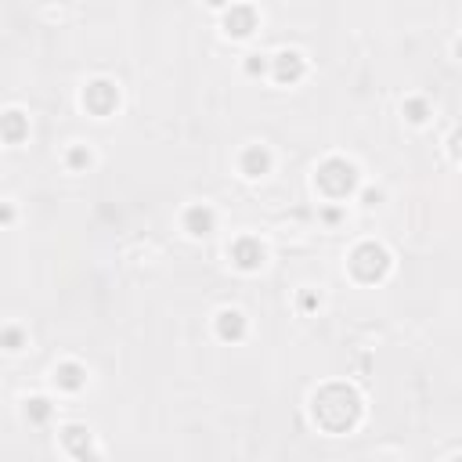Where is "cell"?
<instances>
[{"label": "cell", "mask_w": 462, "mask_h": 462, "mask_svg": "<svg viewBox=\"0 0 462 462\" xmlns=\"http://www.w3.org/2000/svg\"><path fill=\"white\" fill-rule=\"evenodd\" d=\"M361 415V401L358 394L344 383H329L315 394V419L318 426H325L329 434H344V430H351Z\"/></svg>", "instance_id": "1"}, {"label": "cell", "mask_w": 462, "mask_h": 462, "mask_svg": "<svg viewBox=\"0 0 462 462\" xmlns=\"http://www.w3.org/2000/svg\"><path fill=\"white\" fill-rule=\"evenodd\" d=\"M318 188L325 192V195H332V199H347L354 188H358V170H354V163H347V159H325L322 166H318Z\"/></svg>", "instance_id": "2"}, {"label": "cell", "mask_w": 462, "mask_h": 462, "mask_svg": "<svg viewBox=\"0 0 462 462\" xmlns=\"http://www.w3.org/2000/svg\"><path fill=\"white\" fill-rule=\"evenodd\" d=\"M351 271L358 274L361 282H379L383 274L390 271V257H387L383 245L365 242V245H358V250L351 253Z\"/></svg>", "instance_id": "3"}, {"label": "cell", "mask_w": 462, "mask_h": 462, "mask_svg": "<svg viewBox=\"0 0 462 462\" xmlns=\"http://www.w3.org/2000/svg\"><path fill=\"white\" fill-rule=\"evenodd\" d=\"M116 105H119V90H116V83H109V80H95V83H87V87H83V109H87V112L109 116Z\"/></svg>", "instance_id": "4"}, {"label": "cell", "mask_w": 462, "mask_h": 462, "mask_svg": "<svg viewBox=\"0 0 462 462\" xmlns=\"http://www.w3.org/2000/svg\"><path fill=\"white\" fill-rule=\"evenodd\" d=\"M231 260L242 267V271H257L260 264H264V245H260V238H238L235 245H231Z\"/></svg>", "instance_id": "5"}, {"label": "cell", "mask_w": 462, "mask_h": 462, "mask_svg": "<svg viewBox=\"0 0 462 462\" xmlns=\"http://www.w3.org/2000/svg\"><path fill=\"white\" fill-rule=\"evenodd\" d=\"M224 29H228V37H250L257 29V11L250 4H231V11L224 18Z\"/></svg>", "instance_id": "6"}, {"label": "cell", "mask_w": 462, "mask_h": 462, "mask_svg": "<svg viewBox=\"0 0 462 462\" xmlns=\"http://www.w3.org/2000/svg\"><path fill=\"white\" fill-rule=\"evenodd\" d=\"M271 73H274V80H279V83H296L307 73V66H303V58L296 51H282L279 58L271 61Z\"/></svg>", "instance_id": "7"}, {"label": "cell", "mask_w": 462, "mask_h": 462, "mask_svg": "<svg viewBox=\"0 0 462 462\" xmlns=\"http://www.w3.org/2000/svg\"><path fill=\"white\" fill-rule=\"evenodd\" d=\"M242 174L245 177H264L267 170H271V152L267 148H260V145H250V148H245L242 152Z\"/></svg>", "instance_id": "8"}, {"label": "cell", "mask_w": 462, "mask_h": 462, "mask_svg": "<svg viewBox=\"0 0 462 462\" xmlns=\"http://www.w3.org/2000/svg\"><path fill=\"white\" fill-rule=\"evenodd\" d=\"M184 231L195 235V238L209 235L213 231V209L209 206H192L188 213H184Z\"/></svg>", "instance_id": "9"}, {"label": "cell", "mask_w": 462, "mask_h": 462, "mask_svg": "<svg viewBox=\"0 0 462 462\" xmlns=\"http://www.w3.org/2000/svg\"><path fill=\"white\" fill-rule=\"evenodd\" d=\"M54 383H58L61 390H80V387L87 383V368L76 365V361H61V365L54 368Z\"/></svg>", "instance_id": "10"}, {"label": "cell", "mask_w": 462, "mask_h": 462, "mask_svg": "<svg viewBox=\"0 0 462 462\" xmlns=\"http://www.w3.org/2000/svg\"><path fill=\"white\" fill-rule=\"evenodd\" d=\"M25 134H29V123H25V116H22L18 109H11V112L0 116V138H4V141L18 145Z\"/></svg>", "instance_id": "11"}, {"label": "cell", "mask_w": 462, "mask_h": 462, "mask_svg": "<svg viewBox=\"0 0 462 462\" xmlns=\"http://www.w3.org/2000/svg\"><path fill=\"white\" fill-rule=\"evenodd\" d=\"M217 336H221V340H228V344L242 340V336H245V318L238 311H221L217 315Z\"/></svg>", "instance_id": "12"}, {"label": "cell", "mask_w": 462, "mask_h": 462, "mask_svg": "<svg viewBox=\"0 0 462 462\" xmlns=\"http://www.w3.org/2000/svg\"><path fill=\"white\" fill-rule=\"evenodd\" d=\"M61 441H66V448H69L73 455H80V458L90 451V434H87L83 426H69L66 434H61Z\"/></svg>", "instance_id": "13"}, {"label": "cell", "mask_w": 462, "mask_h": 462, "mask_svg": "<svg viewBox=\"0 0 462 462\" xmlns=\"http://www.w3.org/2000/svg\"><path fill=\"white\" fill-rule=\"evenodd\" d=\"M25 419L29 423H47L51 419V401H47V397H29V401H25Z\"/></svg>", "instance_id": "14"}, {"label": "cell", "mask_w": 462, "mask_h": 462, "mask_svg": "<svg viewBox=\"0 0 462 462\" xmlns=\"http://www.w3.org/2000/svg\"><path fill=\"white\" fill-rule=\"evenodd\" d=\"M0 347H4V351H22L25 347V332L22 329H0Z\"/></svg>", "instance_id": "15"}, {"label": "cell", "mask_w": 462, "mask_h": 462, "mask_svg": "<svg viewBox=\"0 0 462 462\" xmlns=\"http://www.w3.org/2000/svg\"><path fill=\"white\" fill-rule=\"evenodd\" d=\"M405 116H408L412 123H423V119L430 116V109H426L423 98H408V102H405Z\"/></svg>", "instance_id": "16"}, {"label": "cell", "mask_w": 462, "mask_h": 462, "mask_svg": "<svg viewBox=\"0 0 462 462\" xmlns=\"http://www.w3.org/2000/svg\"><path fill=\"white\" fill-rule=\"evenodd\" d=\"M69 166H73V170H87V166H90V152H87L83 145L69 148Z\"/></svg>", "instance_id": "17"}, {"label": "cell", "mask_w": 462, "mask_h": 462, "mask_svg": "<svg viewBox=\"0 0 462 462\" xmlns=\"http://www.w3.org/2000/svg\"><path fill=\"white\" fill-rule=\"evenodd\" d=\"M245 73H250V76H264V73H267V58H264V54H250V61H245Z\"/></svg>", "instance_id": "18"}, {"label": "cell", "mask_w": 462, "mask_h": 462, "mask_svg": "<svg viewBox=\"0 0 462 462\" xmlns=\"http://www.w3.org/2000/svg\"><path fill=\"white\" fill-rule=\"evenodd\" d=\"M15 221V206L11 202H0V224H11Z\"/></svg>", "instance_id": "19"}, {"label": "cell", "mask_w": 462, "mask_h": 462, "mask_svg": "<svg viewBox=\"0 0 462 462\" xmlns=\"http://www.w3.org/2000/svg\"><path fill=\"white\" fill-rule=\"evenodd\" d=\"M361 199H365V206H376V202H379V199H383V195H379V192H365V195H361Z\"/></svg>", "instance_id": "20"}, {"label": "cell", "mask_w": 462, "mask_h": 462, "mask_svg": "<svg viewBox=\"0 0 462 462\" xmlns=\"http://www.w3.org/2000/svg\"><path fill=\"white\" fill-rule=\"evenodd\" d=\"M231 0H209V8H228Z\"/></svg>", "instance_id": "21"}]
</instances>
